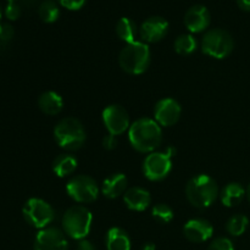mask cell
I'll return each mask as SVG.
<instances>
[{
  "label": "cell",
  "mask_w": 250,
  "mask_h": 250,
  "mask_svg": "<svg viewBox=\"0 0 250 250\" xmlns=\"http://www.w3.org/2000/svg\"><path fill=\"white\" fill-rule=\"evenodd\" d=\"M182 114V107L177 100L164 98L154 107V120L163 127H170L177 124Z\"/></svg>",
  "instance_id": "cell-12"
},
{
  "label": "cell",
  "mask_w": 250,
  "mask_h": 250,
  "mask_svg": "<svg viewBox=\"0 0 250 250\" xmlns=\"http://www.w3.org/2000/svg\"><path fill=\"white\" fill-rule=\"evenodd\" d=\"M1 16H2V11H1V6H0V24H1Z\"/></svg>",
  "instance_id": "cell-36"
},
{
  "label": "cell",
  "mask_w": 250,
  "mask_h": 250,
  "mask_svg": "<svg viewBox=\"0 0 250 250\" xmlns=\"http://www.w3.org/2000/svg\"><path fill=\"white\" fill-rule=\"evenodd\" d=\"M93 215L83 205H73L62 216V229L65 234L76 241H82L89 234L92 229Z\"/></svg>",
  "instance_id": "cell-5"
},
{
  "label": "cell",
  "mask_w": 250,
  "mask_h": 250,
  "mask_svg": "<svg viewBox=\"0 0 250 250\" xmlns=\"http://www.w3.org/2000/svg\"><path fill=\"white\" fill-rule=\"evenodd\" d=\"M77 165L78 161L73 155H71V154H60V155L54 159L51 168H53L54 173L58 177L63 178L72 175L76 168H77Z\"/></svg>",
  "instance_id": "cell-20"
},
{
  "label": "cell",
  "mask_w": 250,
  "mask_h": 250,
  "mask_svg": "<svg viewBox=\"0 0 250 250\" xmlns=\"http://www.w3.org/2000/svg\"><path fill=\"white\" fill-rule=\"evenodd\" d=\"M128 139L133 149L139 153H153L163 142L161 126L155 120L141 117L129 127Z\"/></svg>",
  "instance_id": "cell-1"
},
{
  "label": "cell",
  "mask_w": 250,
  "mask_h": 250,
  "mask_svg": "<svg viewBox=\"0 0 250 250\" xmlns=\"http://www.w3.org/2000/svg\"><path fill=\"white\" fill-rule=\"evenodd\" d=\"M116 34L121 41L126 42L127 44L136 42V37L138 34V27L133 20L128 17H122L116 24Z\"/></svg>",
  "instance_id": "cell-22"
},
{
  "label": "cell",
  "mask_w": 250,
  "mask_h": 250,
  "mask_svg": "<svg viewBox=\"0 0 250 250\" xmlns=\"http://www.w3.org/2000/svg\"><path fill=\"white\" fill-rule=\"evenodd\" d=\"M237 4L243 11H250V0H237Z\"/></svg>",
  "instance_id": "cell-33"
},
{
  "label": "cell",
  "mask_w": 250,
  "mask_h": 250,
  "mask_svg": "<svg viewBox=\"0 0 250 250\" xmlns=\"http://www.w3.org/2000/svg\"><path fill=\"white\" fill-rule=\"evenodd\" d=\"M38 15L41 20L45 23H53L60 16V9L58 2L54 0H44L38 7Z\"/></svg>",
  "instance_id": "cell-23"
},
{
  "label": "cell",
  "mask_w": 250,
  "mask_h": 250,
  "mask_svg": "<svg viewBox=\"0 0 250 250\" xmlns=\"http://www.w3.org/2000/svg\"><path fill=\"white\" fill-rule=\"evenodd\" d=\"M172 170V156L167 151H153L143 161V173L149 181H161Z\"/></svg>",
  "instance_id": "cell-9"
},
{
  "label": "cell",
  "mask_w": 250,
  "mask_h": 250,
  "mask_svg": "<svg viewBox=\"0 0 250 250\" xmlns=\"http://www.w3.org/2000/svg\"><path fill=\"white\" fill-rule=\"evenodd\" d=\"M34 250H68L65 232L58 227H46L37 233Z\"/></svg>",
  "instance_id": "cell-11"
},
{
  "label": "cell",
  "mask_w": 250,
  "mask_h": 250,
  "mask_svg": "<svg viewBox=\"0 0 250 250\" xmlns=\"http://www.w3.org/2000/svg\"><path fill=\"white\" fill-rule=\"evenodd\" d=\"M76 250H97V248H95L92 242L87 241V239H82V241L78 242Z\"/></svg>",
  "instance_id": "cell-32"
},
{
  "label": "cell",
  "mask_w": 250,
  "mask_h": 250,
  "mask_svg": "<svg viewBox=\"0 0 250 250\" xmlns=\"http://www.w3.org/2000/svg\"><path fill=\"white\" fill-rule=\"evenodd\" d=\"M14 27L9 23L0 24V46H5L14 38Z\"/></svg>",
  "instance_id": "cell-28"
},
{
  "label": "cell",
  "mask_w": 250,
  "mask_h": 250,
  "mask_svg": "<svg viewBox=\"0 0 250 250\" xmlns=\"http://www.w3.org/2000/svg\"><path fill=\"white\" fill-rule=\"evenodd\" d=\"M249 226V219L246 215H234L227 221L226 229L231 236L239 237L247 231Z\"/></svg>",
  "instance_id": "cell-25"
},
{
  "label": "cell",
  "mask_w": 250,
  "mask_h": 250,
  "mask_svg": "<svg viewBox=\"0 0 250 250\" xmlns=\"http://www.w3.org/2000/svg\"><path fill=\"white\" fill-rule=\"evenodd\" d=\"M208 250H234V246L231 239L226 237H219L210 243Z\"/></svg>",
  "instance_id": "cell-27"
},
{
  "label": "cell",
  "mask_w": 250,
  "mask_h": 250,
  "mask_svg": "<svg viewBox=\"0 0 250 250\" xmlns=\"http://www.w3.org/2000/svg\"><path fill=\"white\" fill-rule=\"evenodd\" d=\"M66 192L75 202L87 204L98 199L99 187L94 178L87 175H77L70 178L66 185Z\"/></svg>",
  "instance_id": "cell-8"
},
{
  "label": "cell",
  "mask_w": 250,
  "mask_h": 250,
  "mask_svg": "<svg viewBox=\"0 0 250 250\" xmlns=\"http://www.w3.org/2000/svg\"><path fill=\"white\" fill-rule=\"evenodd\" d=\"M22 214L31 226L39 229L49 227L55 219L53 207L41 198H31L27 200L22 209Z\"/></svg>",
  "instance_id": "cell-7"
},
{
  "label": "cell",
  "mask_w": 250,
  "mask_h": 250,
  "mask_svg": "<svg viewBox=\"0 0 250 250\" xmlns=\"http://www.w3.org/2000/svg\"><path fill=\"white\" fill-rule=\"evenodd\" d=\"M173 48L180 55H190L197 50L198 42L192 34H181L175 41Z\"/></svg>",
  "instance_id": "cell-24"
},
{
  "label": "cell",
  "mask_w": 250,
  "mask_h": 250,
  "mask_svg": "<svg viewBox=\"0 0 250 250\" xmlns=\"http://www.w3.org/2000/svg\"><path fill=\"white\" fill-rule=\"evenodd\" d=\"M17 0H7V2H16Z\"/></svg>",
  "instance_id": "cell-37"
},
{
  "label": "cell",
  "mask_w": 250,
  "mask_h": 250,
  "mask_svg": "<svg viewBox=\"0 0 250 250\" xmlns=\"http://www.w3.org/2000/svg\"><path fill=\"white\" fill-rule=\"evenodd\" d=\"M168 28L170 24L167 20L161 16H151L142 23L139 28V36L146 43H158L165 38L166 34L168 33Z\"/></svg>",
  "instance_id": "cell-13"
},
{
  "label": "cell",
  "mask_w": 250,
  "mask_h": 250,
  "mask_svg": "<svg viewBox=\"0 0 250 250\" xmlns=\"http://www.w3.org/2000/svg\"><path fill=\"white\" fill-rule=\"evenodd\" d=\"M151 216L160 224H168L173 220V210L167 204H156L151 210Z\"/></svg>",
  "instance_id": "cell-26"
},
{
  "label": "cell",
  "mask_w": 250,
  "mask_h": 250,
  "mask_svg": "<svg viewBox=\"0 0 250 250\" xmlns=\"http://www.w3.org/2000/svg\"><path fill=\"white\" fill-rule=\"evenodd\" d=\"M58 1L59 4H60L61 6L65 7V9L76 11V10L82 9L87 0H58Z\"/></svg>",
  "instance_id": "cell-30"
},
{
  "label": "cell",
  "mask_w": 250,
  "mask_h": 250,
  "mask_svg": "<svg viewBox=\"0 0 250 250\" xmlns=\"http://www.w3.org/2000/svg\"><path fill=\"white\" fill-rule=\"evenodd\" d=\"M151 61L150 49L143 42H132L121 50L119 62L122 70L129 75H142L149 68Z\"/></svg>",
  "instance_id": "cell-4"
},
{
  "label": "cell",
  "mask_w": 250,
  "mask_h": 250,
  "mask_svg": "<svg viewBox=\"0 0 250 250\" xmlns=\"http://www.w3.org/2000/svg\"><path fill=\"white\" fill-rule=\"evenodd\" d=\"M183 233L188 241L193 243H203L209 241L214 234V227L205 219H192L183 227Z\"/></svg>",
  "instance_id": "cell-14"
},
{
  "label": "cell",
  "mask_w": 250,
  "mask_h": 250,
  "mask_svg": "<svg viewBox=\"0 0 250 250\" xmlns=\"http://www.w3.org/2000/svg\"><path fill=\"white\" fill-rule=\"evenodd\" d=\"M38 106L45 115L55 116L63 109V99L59 93L48 90L41 94L38 99Z\"/></svg>",
  "instance_id": "cell-18"
},
{
  "label": "cell",
  "mask_w": 250,
  "mask_h": 250,
  "mask_svg": "<svg viewBox=\"0 0 250 250\" xmlns=\"http://www.w3.org/2000/svg\"><path fill=\"white\" fill-rule=\"evenodd\" d=\"M127 185L128 180L124 173H114L104 180L102 185V192L109 199H115L125 194L127 190Z\"/></svg>",
  "instance_id": "cell-17"
},
{
  "label": "cell",
  "mask_w": 250,
  "mask_h": 250,
  "mask_svg": "<svg viewBox=\"0 0 250 250\" xmlns=\"http://www.w3.org/2000/svg\"><path fill=\"white\" fill-rule=\"evenodd\" d=\"M210 22H211V15L204 5H194L189 7L185 15V24L188 31L192 33L204 32L210 26Z\"/></svg>",
  "instance_id": "cell-15"
},
{
  "label": "cell",
  "mask_w": 250,
  "mask_h": 250,
  "mask_svg": "<svg viewBox=\"0 0 250 250\" xmlns=\"http://www.w3.org/2000/svg\"><path fill=\"white\" fill-rule=\"evenodd\" d=\"M107 250H131V238L125 229L112 227L106 234Z\"/></svg>",
  "instance_id": "cell-21"
},
{
  "label": "cell",
  "mask_w": 250,
  "mask_h": 250,
  "mask_svg": "<svg viewBox=\"0 0 250 250\" xmlns=\"http://www.w3.org/2000/svg\"><path fill=\"white\" fill-rule=\"evenodd\" d=\"M124 202L129 210L144 211L151 203V195L146 188L132 187L125 192Z\"/></svg>",
  "instance_id": "cell-16"
},
{
  "label": "cell",
  "mask_w": 250,
  "mask_h": 250,
  "mask_svg": "<svg viewBox=\"0 0 250 250\" xmlns=\"http://www.w3.org/2000/svg\"><path fill=\"white\" fill-rule=\"evenodd\" d=\"M247 192L243 186L237 182H232L222 188L221 193H220V199H221V203L225 207L233 208L241 204Z\"/></svg>",
  "instance_id": "cell-19"
},
{
  "label": "cell",
  "mask_w": 250,
  "mask_h": 250,
  "mask_svg": "<svg viewBox=\"0 0 250 250\" xmlns=\"http://www.w3.org/2000/svg\"><path fill=\"white\" fill-rule=\"evenodd\" d=\"M102 117L105 128L115 137L125 133L131 127L128 112L121 105L112 104L106 106L103 110Z\"/></svg>",
  "instance_id": "cell-10"
},
{
  "label": "cell",
  "mask_w": 250,
  "mask_h": 250,
  "mask_svg": "<svg viewBox=\"0 0 250 250\" xmlns=\"http://www.w3.org/2000/svg\"><path fill=\"white\" fill-rule=\"evenodd\" d=\"M234 49V41L229 32L222 28L208 31L202 39V50L205 55L214 59H225L231 55Z\"/></svg>",
  "instance_id": "cell-6"
},
{
  "label": "cell",
  "mask_w": 250,
  "mask_h": 250,
  "mask_svg": "<svg viewBox=\"0 0 250 250\" xmlns=\"http://www.w3.org/2000/svg\"><path fill=\"white\" fill-rule=\"evenodd\" d=\"M143 250H155V246L153 243H146L144 244Z\"/></svg>",
  "instance_id": "cell-34"
},
{
  "label": "cell",
  "mask_w": 250,
  "mask_h": 250,
  "mask_svg": "<svg viewBox=\"0 0 250 250\" xmlns=\"http://www.w3.org/2000/svg\"><path fill=\"white\" fill-rule=\"evenodd\" d=\"M54 138L62 149L75 151L82 148L87 139L84 126L76 117H65L55 125Z\"/></svg>",
  "instance_id": "cell-3"
},
{
  "label": "cell",
  "mask_w": 250,
  "mask_h": 250,
  "mask_svg": "<svg viewBox=\"0 0 250 250\" xmlns=\"http://www.w3.org/2000/svg\"><path fill=\"white\" fill-rule=\"evenodd\" d=\"M102 143L105 149H107V150H112V149H115L117 146V138L109 133L107 136H105L104 138H103Z\"/></svg>",
  "instance_id": "cell-31"
},
{
  "label": "cell",
  "mask_w": 250,
  "mask_h": 250,
  "mask_svg": "<svg viewBox=\"0 0 250 250\" xmlns=\"http://www.w3.org/2000/svg\"><path fill=\"white\" fill-rule=\"evenodd\" d=\"M186 195L193 207L207 209L214 204L220 193L214 178L208 175H198L188 181L186 186Z\"/></svg>",
  "instance_id": "cell-2"
},
{
  "label": "cell",
  "mask_w": 250,
  "mask_h": 250,
  "mask_svg": "<svg viewBox=\"0 0 250 250\" xmlns=\"http://www.w3.org/2000/svg\"><path fill=\"white\" fill-rule=\"evenodd\" d=\"M5 16L10 21H16L21 16V6L17 2H7L5 7Z\"/></svg>",
  "instance_id": "cell-29"
},
{
  "label": "cell",
  "mask_w": 250,
  "mask_h": 250,
  "mask_svg": "<svg viewBox=\"0 0 250 250\" xmlns=\"http://www.w3.org/2000/svg\"><path fill=\"white\" fill-rule=\"evenodd\" d=\"M247 197H248V200H249V203H250V185H249L248 189H247Z\"/></svg>",
  "instance_id": "cell-35"
}]
</instances>
